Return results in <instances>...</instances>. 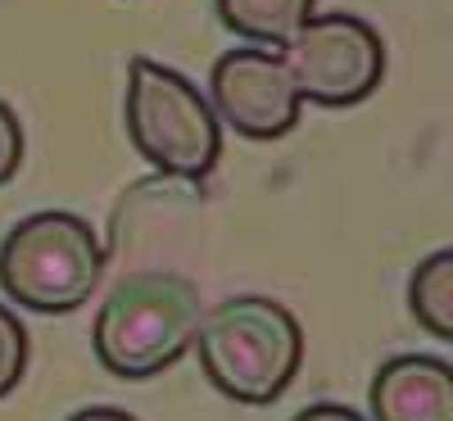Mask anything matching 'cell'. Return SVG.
Masks as SVG:
<instances>
[{
  "mask_svg": "<svg viewBox=\"0 0 453 421\" xmlns=\"http://www.w3.org/2000/svg\"><path fill=\"white\" fill-rule=\"evenodd\" d=\"M196 354L209 386L245 408L277 403L304 363V326L281 299L232 295L200 318Z\"/></svg>",
  "mask_w": 453,
  "mask_h": 421,
  "instance_id": "cell-1",
  "label": "cell"
},
{
  "mask_svg": "<svg viewBox=\"0 0 453 421\" xmlns=\"http://www.w3.org/2000/svg\"><path fill=\"white\" fill-rule=\"evenodd\" d=\"M200 318L204 303L196 281L168 267H150L123 277L104 295L91 326V349L109 376L150 380L181 363V354L196 344Z\"/></svg>",
  "mask_w": 453,
  "mask_h": 421,
  "instance_id": "cell-2",
  "label": "cell"
},
{
  "mask_svg": "<svg viewBox=\"0 0 453 421\" xmlns=\"http://www.w3.org/2000/svg\"><path fill=\"white\" fill-rule=\"evenodd\" d=\"M123 123L136 155L164 177L204 181L222 159V123L209 96L159 59H127Z\"/></svg>",
  "mask_w": 453,
  "mask_h": 421,
  "instance_id": "cell-3",
  "label": "cell"
},
{
  "mask_svg": "<svg viewBox=\"0 0 453 421\" xmlns=\"http://www.w3.org/2000/svg\"><path fill=\"white\" fill-rule=\"evenodd\" d=\"M104 245L96 226L68 209L19 218L0 241V290L27 313H73L100 290Z\"/></svg>",
  "mask_w": 453,
  "mask_h": 421,
  "instance_id": "cell-4",
  "label": "cell"
},
{
  "mask_svg": "<svg viewBox=\"0 0 453 421\" xmlns=\"http://www.w3.org/2000/svg\"><path fill=\"white\" fill-rule=\"evenodd\" d=\"M299 100L322 109L363 104L386 78V42L367 19L349 10L313 14L277 50Z\"/></svg>",
  "mask_w": 453,
  "mask_h": 421,
  "instance_id": "cell-5",
  "label": "cell"
},
{
  "mask_svg": "<svg viewBox=\"0 0 453 421\" xmlns=\"http://www.w3.org/2000/svg\"><path fill=\"white\" fill-rule=\"evenodd\" d=\"M209 104L218 123L245 141H281L299 127V109H304L281 55L263 46H232L213 59Z\"/></svg>",
  "mask_w": 453,
  "mask_h": 421,
  "instance_id": "cell-6",
  "label": "cell"
},
{
  "mask_svg": "<svg viewBox=\"0 0 453 421\" xmlns=\"http://www.w3.org/2000/svg\"><path fill=\"white\" fill-rule=\"evenodd\" d=\"M372 421H453V367L435 354L386 358L367 390Z\"/></svg>",
  "mask_w": 453,
  "mask_h": 421,
  "instance_id": "cell-7",
  "label": "cell"
},
{
  "mask_svg": "<svg viewBox=\"0 0 453 421\" xmlns=\"http://www.w3.org/2000/svg\"><path fill=\"white\" fill-rule=\"evenodd\" d=\"M218 23L236 32L241 42L281 50L290 36L318 14V0H213Z\"/></svg>",
  "mask_w": 453,
  "mask_h": 421,
  "instance_id": "cell-8",
  "label": "cell"
},
{
  "mask_svg": "<svg viewBox=\"0 0 453 421\" xmlns=\"http://www.w3.org/2000/svg\"><path fill=\"white\" fill-rule=\"evenodd\" d=\"M408 309H412L422 331L453 344V249H435L412 267Z\"/></svg>",
  "mask_w": 453,
  "mask_h": 421,
  "instance_id": "cell-9",
  "label": "cell"
},
{
  "mask_svg": "<svg viewBox=\"0 0 453 421\" xmlns=\"http://www.w3.org/2000/svg\"><path fill=\"white\" fill-rule=\"evenodd\" d=\"M27 358H32L27 326L19 322V313L10 309V303H0V399H5L19 380H23Z\"/></svg>",
  "mask_w": 453,
  "mask_h": 421,
  "instance_id": "cell-10",
  "label": "cell"
},
{
  "mask_svg": "<svg viewBox=\"0 0 453 421\" xmlns=\"http://www.w3.org/2000/svg\"><path fill=\"white\" fill-rule=\"evenodd\" d=\"M19 164H23V123H19V113L0 100V186L14 181Z\"/></svg>",
  "mask_w": 453,
  "mask_h": 421,
  "instance_id": "cell-11",
  "label": "cell"
},
{
  "mask_svg": "<svg viewBox=\"0 0 453 421\" xmlns=\"http://www.w3.org/2000/svg\"><path fill=\"white\" fill-rule=\"evenodd\" d=\"M290 421H367L358 408L349 403H309V408H299Z\"/></svg>",
  "mask_w": 453,
  "mask_h": 421,
  "instance_id": "cell-12",
  "label": "cell"
},
{
  "mask_svg": "<svg viewBox=\"0 0 453 421\" xmlns=\"http://www.w3.org/2000/svg\"><path fill=\"white\" fill-rule=\"evenodd\" d=\"M64 421H136V417L123 412V408H109V403H91V408H78V412L64 417Z\"/></svg>",
  "mask_w": 453,
  "mask_h": 421,
  "instance_id": "cell-13",
  "label": "cell"
}]
</instances>
